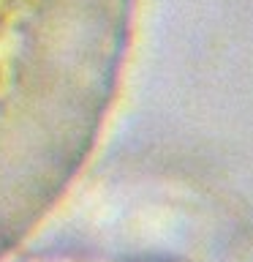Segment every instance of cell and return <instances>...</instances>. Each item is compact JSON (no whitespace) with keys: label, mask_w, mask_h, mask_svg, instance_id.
Here are the masks:
<instances>
[{"label":"cell","mask_w":253,"mask_h":262,"mask_svg":"<svg viewBox=\"0 0 253 262\" xmlns=\"http://www.w3.org/2000/svg\"><path fill=\"white\" fill-rule=\"evenodd\" d=\"M117 0H0V57L33 44L57 25L114 16Z\"/></svg>","instance_id":"1"}]
</instances>
